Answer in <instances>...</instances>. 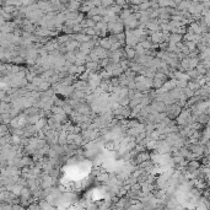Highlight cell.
I'll return each mask as SVG.
<instances>
[{
  "label": "cell",
  "mask_w": 210,
  "mask_h": 210,
  "mask_svg": "<svg viewBox=\"0 0 210 210\" xmlns=\"http://www.w3.org/2000/svg\"><path fill=\"white\" fill-rule=\"evenodd\" d=\"M188 6H189L188 1H183V2H182V5H181L179 7H181V9H186V7H188Z\"/></svg>",
  "instance_id": "obj_1"
}]
</instances>
